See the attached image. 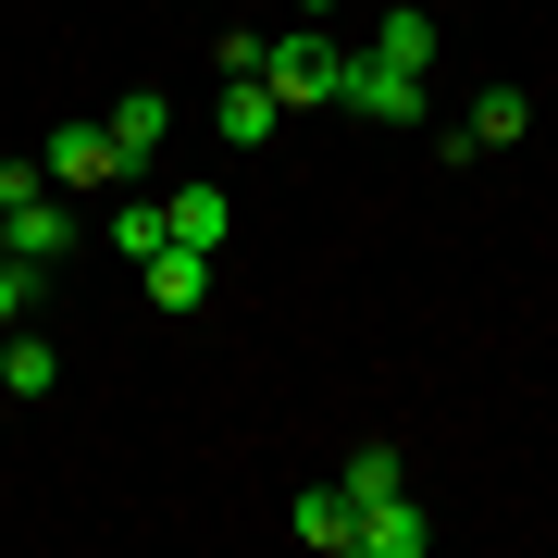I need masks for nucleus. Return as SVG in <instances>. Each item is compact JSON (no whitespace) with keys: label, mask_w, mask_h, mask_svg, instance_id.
Masks as SVG:
<instances>
[{"label":"nucleus","mask_w":558,"mask_h":558,"mask_svg":"<svg viewBox=\"0 0 558 558\" xmlns=\"http://www.w3.org/2000/svg\"><path fill=\"white\" fill-rule=\"evenodd\" d=\"M336 75H348V50L323 38V25H286V38H260V87H274V100H286V124L336 100Z\"/></svg>","instance_id":"nucleus-1"},{"label":"nucleus","mask_w":558,"mask_h":558,"mask_svg":"<svg viewBox=\"0 0 558 558\" xmlns=\"http://www.w3.org/2000/svg\"><path fill=\"white\" fill-rule=\"evenodd\" d=\"M336 112H373V124H422V75H398V62H373V50H348V75H336Z\"/></svg>","instance_id":"nucleus-2"},{"label":"nucleus","mask_w":558,"mask_h":558,"mask_svg":"<svg viewBox=\"0 0 558 558\" xmlns=\"http://www.w3.org/2000/svg\"><path fill=\"white\" fill-rule=\"evenodd\" d=\"M38 174L62 186V199H87V186H112V174H124V149H112V124H62V137L38 149Z\"/></svg>","instance_id":"nucleus-3"},{"label":"nucleus","mask_w":558,"mask_h":558,"mask_svg":"<svg viewBox=\"0 0 558 558\" xmlns=\"http://www.w3.org/2000/svg\"><path fill=\"white\" fill-rule=\"evenodd\" d=\"M422 546H435V521H422V509H410V484H398V497L360 509V546H348V558H422Z\"/></svg>","instance_id":"nucleus-4"},{"label":"nucleus","mask_w":558,"mask_h":558,"mask_svg":"<svg viewBox=\"0 0 558 558\" xmlns=\"http://www.w3.org/2000/svg\"><path fill=\"white\" fill-rule=\"evenodd\" d=\"M137 286H149V311H199L211 299V248H149Z\"/></svg>","instance_id":"nucleus-5"},{"label":"nucleus","mask_w":558,"mask_h":558,"mask_svg":"<svg viewBox=\"0 0 558 558\" xmlns=\"http://www.w3.org/2000/svg\"><path fill=\"white\" fill-rule=\"evenodd\" d=\"M521 124H534V100H521V87H484V100H472V124H447V161H472V149H509Z\"/></svg>","instance_id":"nucleus-6"},{"label":"nucleus","mask_w":558,"mask_h":558,"mask_svg":"<svg viewBox=\"0 0 558 558\" xmlns=\"http://www.w3.org/2000/svg\"><path fill=\"white\" fill-rule=\"evenodd\" d=\"M161 223H174V248H211V260H223V236H236V199H223V186H174V199H161Z\"/></svg>","instance_id":"nucleus-7"},{"label":"nucleus","mask_w":558,"mask_h":558,"mask_svg":"<svg viewBox=\"0 0 558 558\" xmlns=\"http://www.w3.org/2000/svg\"><path fill=\"white\" fill-rule=\"evenodd\" d=\"M299 546H311V558H348V546H360L348 484H299Z\"/></svg>","instance_id":"nucleus-8"},{"label":"nucleus","mask_w":558,"mask_h":558,"mask_svg":"<svg viewBox=\"0 0 558 558\" xmlns=\"http://www.w3.org/2000/svg\"><path fill=\"white\" fill-rule=\"evenodd\" d=\"M0 398H25V410L62 398V348L50 336H0Z\"/></svg>","instance_id":"nucleus-9"},{"label":"nucleus","mask_w":558,"mask_h":558,"mask_svg":"<svg viewBox=\"0 0 558 558\" xmlns=\"http://www.w3.org/2000/svg\"><path fill=\"white\" fill-rule=\"evenodd\" d=\"M223 137H236V149H274V124H286V100H274V87H260V75H223Z\"/></svg>","instance_id":"nucleus-10"},{"label":"nucleus","mask_w":558,"mask_h":558,"mask_svg":"<svg viewBox=\"0 0 558 558\" xmlns=\"http://www.w3.org/2000/svg\"><path fill=\"white\" fill-rule=\"evenodd\" d=\"M0 236H13L25 260H62V248H75V199H62V186H38V199H25L13 223H0Z\"/></svg>","instance_id":"nucleus-11"},{"label":"nucleus","mask_w":558,"mask_h":558,"mask_svg":"<svg viewBox=\"0 0 558 558\" xmlns=\"http://www.w3.org/2000/svg\"><path fill=\"white\" fill-rule=\"evenodd\" d=\"M161 137H174V100H161V87H124V100H112V149H124V161H149Z\"/></svg>","instance_id":"nucleus-12"},{"label":"nucleus","mask_w":558,"mask_h":558,"mask_svg":"<svg viewBox=\"0 0 558 558\" xmlns=\"http://www.w3.org/2000/svg\"><path fill=\"white\" fill-rule=\"evenodd\" d=\"M373 62L422 75V62H435V13H422V0H410V13H385V25H373Z\"/></svg>","instance_id":"nucleus-13"},{"label":"nucleus","mask_w":558,"mask_h":558,"mask_svg":"<svg viewBox=\"0 0 558 558\" xmlns=\"http://www.w3.org/2000/svg\"><path fill=\"white\" fill-rule=\"evenodd\" d=\"M100 236L124 248V260H149V248H174V223H161V199H112V223Z\"/></svg>","instance_id":"nucleus-14"},{"label":"nucleus","mask_w":558,"mask_h":558,"mask_svg":"<svg viewBox=\"0 0 558 558\" xmlns=\"http://www.w3.org/2000/svg\"><path fill=\"white\" fill-rule=\"evenodd\" d=\"M348 509H373V497H398V447H348Z\"/></svg>","instance_id":"nucleus-15"},{"label":"nucleus","mask_w":558,"mask_h":558,"mask_svg":"<svg viewBox=\"0 0 558 558\" xmlns=\"http://www.w3.org/2000/svg\"><path fill=\"white\" fill-rule=\"evenodd\" d=\"M38 186H50V174H38V161H0V223H13L25 199H38Z\"/></svg>","instance_id":"nucleus-16"},{"label":"nucleus","mask_w":558,"mask_h":558,"mask_svg":"<svg viewBox=\"0 0 558 558\" xmlns=\"http://www.w3.org/2000/svg\"><path fill=\"white\" fill-rule=\"evenodd\" d=\"M336 13H348V0H299V25H336Z\"/></svg>","instance_id":"nucleus-17"},{"label":"nucleus","mask_w":558,"mask_h":558,"mask_svg":"<svg viewBox=\"0 0 558 558\" xmlns=\"http://www.w3.org/2000/svg\"><path fill=\"white\" fill-rule=\"evenodd\" d=\"M0 248H13V236H0Z\"/></svg>","instance_id":"nucleus-18"}]
</instances>
